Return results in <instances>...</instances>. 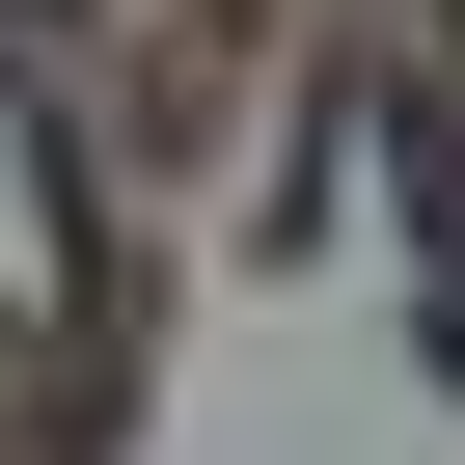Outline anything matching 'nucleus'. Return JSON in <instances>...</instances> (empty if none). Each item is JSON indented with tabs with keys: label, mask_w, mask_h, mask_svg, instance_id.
<instances>
[{
	"label": "nucleus",
	"mask_w": 465,
	"mask_h": 465,
	"mask_svg": "<svg viewBox=\"0 0 465 465\" xmlns=\"http://www.w3.org/2000/svg\"><path fill=\"white\" fill-rule=\"evenodd\" d=\"M0 28H83V0H0Z\"/></svg>",
	"instance_id": "nucleus-1"
}]
</instances>
